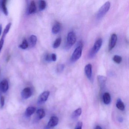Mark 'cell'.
Instances as JSON below:
<instances>
[{
	"label": "cell",
	"instance_id": "obj_1",
	"mask_svg": "<svg viewBox=\"0 0 129 129\" xmlns=\"http://www.w3.org/2000/svg\"><path fill=\"white\" fill-rule=\"evenodd\" d=\"M110 6H111V4L110 2L108 1L100 7L96 15V17L98 19H102L108 12L110 9Z\"/></svg>",
	"mask_w": 129,
	"mask_h": 129
},
{
	"label": "cell",
	"instance_id": "obj_2",
	"mask_svg": "<svg viewBox=\"0 0 129 129\" xmlns=\"http://www.w3.org/2000/svg\"><path fill=\"white\" fill-rule=\"evenodd\" d=\"M102 40L101 38L98 39L94 43L93 46L89 52V56L90 58H93L100 50L102 44Z\"/></svg>",
	"mask_w": 129,
	"mask_h": 129
},
{
	"label": "cell",
	"instance_id": "obj_3",
	"mask_svg": "<svg viewBox=\"0 0 129 129\" xmlns=\"http://www.w3.org/2000/svg\"><path fill=\"white\" fill-rule=\"evenodd\" d=\"M77 40V37L76 35L73 31H71L68 34L67 36V43L66 48L69 49L71 48L76 42Z\"/></svg>",
	"mask_w": 129,
	"mask_h": 129
},
{
	"label": "cell",
	"instance_id": "obj_4",
	"mask_svg": "<svg viewBox=\"0 0 129 129\" xmlns=\"http://www.w3.org/2000/svg\"><path fill=\"white\" fill-rule=\"evenodd\" d=\"M83 47L77 46L75 49L72 54L71 58V61L72 62L76 61L81 57L82 54V49Z\"/></svg>",
	"mask_w": 129,
	"mask_h": 129
},
{
	"label": "cell",
	"instance_id": "obj_5",
	"mask_svg": "<svg viewBox=\"0 0 129 129\" xmlns=\"http://www.w3.org/2000/svg\"><path fill=\"white\" fill-rule=\"evenodd\" d=\"M59 119L57 117L52 116L50 118L48 124L46 126L47 129H50L54 127L58 124Z\"/></svg>",
	"mask_w": 129,
	"mask_h": 129
},
{
	"label": "cell",
	"instance_id": "obj_6",
	"mask_svg": "<svg viewBox=\"0 0 129 129\" xmlns=\"http://www.w3.org/2000/svg\"><path fill=\"white\" fill-rule=\"evenodd\" d=\"M50 95L49 91H45L42 93L38 99V103L40 104H43L47 100Z\"/></svg>",
	"mask_w": 129,
	"mask_h": 129
},
{
	"label": "cell",
	"instance_id": "obj_7",
	"mask_svg": "<svg viewBox=\"0 0 129 129\" xmlns=\"http://www.w3.org/2000/svg\"><path fill=\"white\" fill-rule=\"evenodd\" d=\"M117 36L115 34H113L111 36L109 44V51L111 50L115 46L117 41Z\"/></svg>",
	"mask_w": 129,
	"mask_h": 129
},
{
	"label": "cell",
	"instance_id": "obj_8",
	"mask_svg": "<svg viewBox=\"0 0 129 129\" xmlns=\"http://www.w3.org/2000/svg\"><path fill=\"white\" fill-rule=\"evenodd\" d=\"M32 91L29 87L24 88L21 92V96L23 99H27L30 98L32 95Z\"/></svg>",
	"mask_w": 129,
	"mask_h": 129
},
{
	"label": "cell",
	"instance_id": "obj_9",
	"mask_svg": "<svg viewBox=\"0 0 129 129\" xmlns=\"http://www.w3.org/2000/svg\"><path fill=\"white\" fill-rule=\"evenodd\" d=\"M85 74L89 80H90L92 76V66L90 64H88L84 68Z\"/></svg>",
	"mask_w": 129,
	"mask_h": 129
},
{
	"label": "cell",
	"instance_id": "obj_10",
	"mask_svg": "<svg viewBox=\"0 0 129 129\" xmlns=\"http://www.w3.org/2000/svg\"><path fill=\"white\" fill-rule=\"evenodd\" d=\"M9 87V83L7 80H3L0 83V90L3 92H6L8 90Z\"/></svg>",
	"mask_w": 129,
	"mask_h": 129
},
{
	"label": "cell",
	"instance_id": "obj_11",
	"mask_svg": "<svg viewBox=\"0 0 129 129\" xmlns=\"http://www.w3.org/2000/svg\"><path fill=\"white\" fill-rule=\"evenodd\" d=\"M98 83L101 89H102L105 87L106 78L102 75H98L97 77Z\"/></svg>",
	"mask_w": 129,
	"mask_h": 129
},
{
	"label": "cell",
	"instance_id": "obj_12",
	"mask_svg": "<svg viewBox=\"0 0 129 129\" xmlns=\"http://www.w3.org/2000/svg\"><path fill=\"white\" fill-rule=\"evenodd\" d=\"M61 25L58 22H56L52 28V32L53 34H56L59 33L61 29Z\"/></svg>",
	"mask_w": 129,
	"mask_h": 129
},
{
	"label": "cell",
	"instance_id": "obj_13",
	"mask_svg": "<svg viewBox=\"0 0 129 129\" xmlns=\"http://www.w3.org/2000/svg\"><path fill=\"white\" fill-rule=\"evenodd\" d=\"M36 109L35 107L30 106L27 108L25 112V115L27 117H30L36 111Z\"/></svg>",
	"mask_w": 129,
	"mask_h": 129
},
{
	"label": "cell",
	"instance_id": "obj_14",
	"mask_svg": "<svg viewBox=\"0 0 129 129\" xmlns=\"http://www.w3.org/2000/svg\"><path fill=\"white\" fill-rule=\"evenodd\" d=\"M37 10V6L36 3L34 1H31L29 6V14H33L35 13Z\"/></svg>",
	"mask_w": 129,
	"mask_h": 129
},
{
	"label": "cell",
	"instance_id": "obj_15",
	"mask_svg": "<svg viewBox=\"0 0 129 129\" xmlns=\"http://www.w3.org/2000/svg\"><path fill=\"white\" fill-rule=\"evenodd\" d=\"M116 107L119 110L123 111L125 108L124 104L120 99H118L116 104Z\"/></svg>",
	"mask_w": 129,
	"mask_h": 129
},
{
	"label": "cell",
	"instance_id": "obj_16",
	"mask_svg": "<svg viewBox=\"0 0 129 129\" xmlns=\"http://www.w3.org/2000/svg\"><path fill=\"white\" fill-rule=\"evenodd\" d=\"M37 41V36L35 35H32L29 38V42L30 45L31 47H34L36 45Z\"/></svg>",
	"mask_w": 129,
	"mask_h": 129
},
{
	"label": "cell",
	"instance_id": "obj_17",
	"mask_svg": "<svg viewBox=\"0 0 129 129\" xmlns=\"http://www.w3.org/2000/svg\"><path fill=\"white\" fill-rule=\"evenodd\" d=\"M111 96L109 93L106 92L104 93L103 96V102L106 105H108L111 102Z\"/></svg>",
	"mask_w": 129,
	"mask_h": 129
},
{
	"label": "cell",
	"instance_id": "obj_18",
	"mask_svg": "<svg viewBox=\"0 0 129 129\" xmlns=\"http://www.w3.org/2000/svg\"><path fill=\"white\" fill-rule=\"evenodd\" d=\"M7 1L6 0H3L1 2V8L3 12L6 16H8L9 14L8 10L6 6Z\"/></svg>",
	"mask_w": 129,
	"mask_h": 129
},
{
	"label": "cell",
	"instance_id": "obj_19",
	"mask_svg": "<svg viewBox=\"0 0 129 129\" xmlns=\"http://www.w3.org/2000/svg\"><path fill=\"white\" fill-rule=\"evenodd\" d=\"M37 117L39 119H42L46 115L45 111L43 109H40L37 111Z\"/></svg>",
	"mask_w": 129,
	"mask_h": 129
},
{
	"label": "cell",
	"instance_id": "obj_20",
	"mask_svg": "<svg viewBox=\"0 0 129 129\" xmlns=\"http://www.w3.org/2000/svg\"><path fill=\"white\" fill-rule=\"evenodd\" d=\"M81 112H82V111L81 108L77 109L72 113V117L73 118H76L78 117L81 115Z\"/></svg>",
	"mask_w": 129,
	"mask_h": 129
},
{
	"label": "cell",
	"instance_id": "obj_21",
	"mask_svg": "<svg viewBox=\"0 0 129 129\" xmlns=\"http://www.w3.org/2000/svg\"><path fill=\"white\" fill-rule=\"evenodd\" d=\"M61 42V38H57L55 41L54 44L53 45V47L54 49H56L60 46Z\"/></svg>",
	"mask_w": 129,
	"mask_h": 129
},
{
	"label": "cell",
	"instance_id": "obj_22",
	"mask_svg": "<svg viewBox=\"0 0 129 129\" xmlns=\"http://www.w3.org/2000/svg\"><path fill=\"white\" fill-rule=\"evenodd\" d=\"M28 46V43L27 41V40L24 39L22 41L21 44L19 45V47L21 49H22L24 50L27 49Z\"/></svg>",
	"mask_w": 129,
	"mask_h": 129
},
{
	"label": "cell",
	"instance_id": "obj_23",
	"mask_svg": "<svg viewBox=\"0 0 129 129\" xmlns=\"http://www.w3.org/2000/svg\"><path fill=\"white\" fill-rule=\"evenodd\" d=\"M46 6V3L44 1H41L39 2V9L40 11L45 9Z\"/></svg>",
	"mask_w": 129,
	"mask_h": 129
},
{
	"label": "cell",
	"instance_id": "obj_24",
	"mask_svg": "<svg viewBox=\"0 0 129 129\" xmlns=\"http://www.w3.org/2000/svg\"><path fill=\"white\" fill-rule=\"evenodd\" d=\"M11 25H12V23H9L6 25L3 34V36L6 37L8 32L9 31L11 27Z\"/></svg>",
	"mask_w": 129,
	"mask_h": 129
},
{
	"label": "cell",
	"instance_id": "obj_25",
	"mask_svg": "<svg viewBox=\"0 0 129 129\" xmlns=\"http://www.w3.org/2000/svg\"><path fill=\"white\" fill-rule=\"evenodd\" d=\"M113 60L115 63L117 64H120L122 61V58L120 56L115 55L113 57Z\"/></svg>",
	"mask_w": 129,
	"mask_h": 129
},
{
	"label": "cell",
	"instance_id": "obj_26",
	"mask_svg": "<svg viewBox=\"0 0 129 129\" xmlns=\"http://www.w3.org/2000/svg\"><path fill=\"white\" fill-rule=\"evenodd\" d=\"M64 64H60L57 66L56 71L58 73L62 72L64 68Z\"/></svg>",
	"mask_w": 129,
	"mask_h": 129
},
{
	"label": "cell",
	"instance_id": "obj_27",
	"mask_svg": "<svg viewBox=\"0 0 129 129\" xmlns=\"http://www.w3.org/2000/svg\"><path fill=\"white\" fill-rule=\"evenodd\" d=\"M5 37L2 36L1 40H0V52L2 50V48L4 44V39Z\"/></svg>",
	"mask_w": 129,
	"mask_h": 129
},
{
	"label": "cell",
	"instance_id": "obj_28",
	"mask_svg": "<svg viewBox=\"0 0 129 129\" xmlns=\"http://www.w3.org/2000/svg\"><path fill=\"white\" fill-rule=\"evenodd\" d=\"M5 104V99L3 96H2L0 99V105L1 108H3Z\"/></svg>",
	"mask_w": 129,
	"mask_h": 129
},
{
	"label": "cell",
	"instance_id": "obj_29",
	"mask_svg": "<svg viewBox=\"0 0 129 129\" xmlns=\"http://www.w3.org/2000/svg\"><path fill=\"white\" fill-rule=\"evenodd\" d=\"M45 60L47 61H52L51 60V55L49 54H47L45 56Z\"/></svg>",
	"mask_w": 129,
	"mask_h": 129
},
{
	"label": "cell",
	"instance_id": "obj_30",
	"mask_svg": "<svg viewBox=\"0 0 129 129\" xmlns=\"http://www.w3.org/2000/svg\"><path fill=\"white\" fill-rule=\"evenodd\" d=\"M51 60L53 61H55L56 60V55L55 53H53L51 55Z\"/></svg>",
	"mask_w": 129,
	"mask_h": 129
},
{
	"label": "cell",
	"instance_id": "obj_31",
	"mask_svg": "<svg viewBox=\"0 0 129 129\" xmlns=\"http://www.w3.org/2000/svg\"><path fill=\"white\" fill-rule=\"evenodd\" d=\"M118 120L119 121V122H122L123 121V119L122 117H120L119 118H118Z\"/></svg>",
	"mask_w": 129,
	"mask_h": 129
},
{
	"label": "cell",
	"instance_id": "obj_32",
	"mask_svg": "<svg viewBox=\"0 0 129 129\" xmlns=\"http://www.w3.org/2000/svg\"><path fill=\"white\" fill-rule=\"evenodd\" d=\"M2 31V26L1 25H0V35H1V33Z\"/></svg>",
	"mask_w": 129,
	"mask_h": 129
},
{
	"label": "cell",
	"instance_id": "obj_33",
	"mask_svg": "<svg viewBox=\"0 0 129 129\" xmlns=\"http://www.w3.org/2000/svg\"><path fill=\"white\" fill-rule=\"evenodd\" d=\"M95 129H102L101 127L100 126H96Z\"/></svg>",
	"mask_w": 129,
	"mask_h": 129
},
{
	"label": "cell",
	"instance_id": "obj_34",
	"mask_svg": "<svg viewBox=\"0 0 129 129\" xmlns=\"http://www.w3.org/2000/svg\"><path fill=\"white\" fill-rule=\"evenodd\" d=\"M75 129H82V127H75Z\"/></svg>",
	"mask_w": 129,
	"mask_h": 129
}]
</instances>
